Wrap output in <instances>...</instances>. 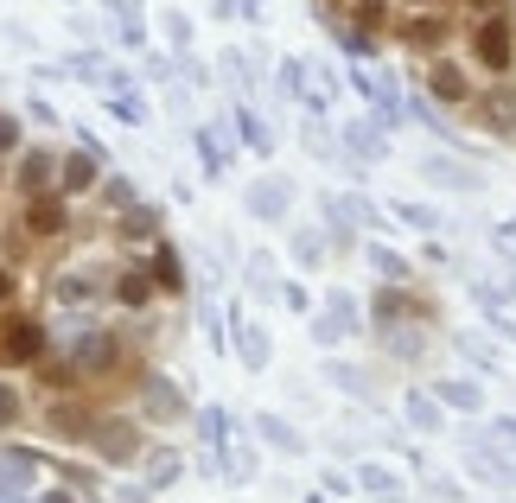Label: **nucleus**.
I'll use <instances>...</instances> for the list:
<instances>
[{
    "label": "nucleus",
    "instance_id": "8",
    "mask_svg": "<svg viewBox=\"0 0 516 503\" xmlns=\"http://www.w3.org/2000/svg\"><path fill=\"white\" fill-rule=\"evenodd\" d=\"M109 281H115V268H102V262L64 268V274H58V306H90V300L109 293Z\"/></svg>",
    "mask_w": 516,
    "mask_h": 503
},
{
    "label": "nucleus",
    "instance_id": "19",
    "mask_svg": "<svg viewBox=\"0 0 516 503\" xmlns=\"http://www.w3.org/2000/svg\"><path fill=\"white\" fill-rule=\"evenodd\" d=\"M160 32H166L172 58H185V51H192V20H185L179 7H166V13H160Z\"/></svg>",
    "mask_w": 516,
    "mask_h": 503
},
{
    "label": "nucleus",
    "instance_id": "11",
    "mask_svg": "<svg viewBox=\"0 0 516 503\" xmlns=\"http://www.w3.org/2000/svg\"><path fill=\"white\" fill-rule=\"evenodd\" d=\"M58 71H64V77H77V83H90V90H102L115 64H109V51H64Z\"/></svg>",
    "mask_w": 516,
    "mask_h": 503
},
{
    "label": "nucleus",
    "instance_id": "2",
    "mask_svg": "<svg viewBox=\"0 0 516 503\" xmlns=\"http://www.w3.org/2000/svg\"><path fill=\"white\" fill-rule=\"evenodd\" d=\"M134 414H141L147 427H179V421H192V395H185L179 376L147 363V370L134 376Z\"/></svg>",
    "mask_w": 516,
    "mask_h": 503
},
{
    "label": "nucleus",
    "instance_id": "5",
    "mask_svg": "<svg viewBox=\"0 0 516 503\" xmlns=\"http://www.w3.org/2000/svg\"><path fill=\"white\" fill-rule=\"evenodd\" d=\"M58 160H64L58 147H20V160H13V172H7V185L20 192V204L58 192Z\"/></svg>",
    "mask_w": 516,
    "mask_h": 503
},
{
    "label": "nucleus",
    "instance_id": "33",
    "mask_svg": "<svg viewBox=\"0 0 516 503\" xmlns=\"http://www.w3.org/2000/svg\"><path fill=\"white\" fill-rule=\"evenodd\" d=\"M64 7H71V0H64Z\"/></svg>",
    "mask_w": 516,
    "mask_h": 503
},
{
    "label": "nucleus",
    "instance_id": "20",
    "mask_svg": "<svg viewBox=\"0 0 516 503\" xmlns=\"http://www.w3.org/2000/svg\"><path fill=\"white\" fill-rule=\"evenodd\" d=\"M236 128H243V141H249L255 153H268V128H262V121H255L249 109H236Z\"/></svg>",
    "mask_w": 516,
    "mask_h": 503
},
{
    "label": "nucleus",
    "instance_id": "21",
    "mask_svg": "<svg viewBox=\"0 0 516 503\" xmlns=\"http://www.w3.org/2000/svg\"><path fill=\"white\" fill-rule=\"evenodd\" d=\"M26 115L39 121V128H58V109H51V96H39V90L26 96Z\"/></svg>",
    "mask_w": 516,
    "mask_h": 503
},
{
    "label": "nucleus",
    "instance_id": "28",
    "mask_svg": "<svg viewBox=\"0 0 516 503\" xmlns=\"http://www.w3.org/2000/svg\"><path fill=\"white\" fill-rule=\"evenodd\" d=\"M262 440H274V446H287V453H294V446H300V440H294V433H287L281 421H274V414H268V421H262Z\"/></svg>",
    "mask_w": 516,
    "mask_h": 503
},
{
    "label": "nucleus",
    "instance_id": "18",
    "mask_svg": "<svg viewBox=\"0 0 516 503\" xmlns=\"http://www.w3.org/2000/svg\"><path fill=\"white\" fill-rule=\"evenodd\" d=\"M192 147H198V160H204V172H211V179H217L223 166H230V153H223L217 128H192Z\"/></svg>",
    "mask_w": 516,
    "mask_h": 503
},
{
    "label": "nucleus",
    "instance_id": "6",
    "mask_svg": "<svg viewBox=\"0 0 516 503\" xmlns=\"http://www.w3.org/2000/svg\"><path fill=\"white\" fill-rule=\"evenodd\" d=\"M20 230H26L32 242H58L64 230H71V198H58V192L26 198V204H20Z\"/></svg>",
    "mask_w": 516,
    "mask_h": 503
},
{
    "label": "nucleus",
    "instance_id": "1",
    "mask_svg": "<svg viewBox=\"0 0 516 503\" xmlns=\"http://www.w3.org/2000/svg\"><path fill=\"white\" fill-rule=\"evenodd\" d=\"M90 459L109 465V472H141L147 459V421L141 414H122V408H102V421L90 427Z\"/></svg>",
    "mask_w": 516,
    "mask_h": 503
},
{
    "label": "nucleus",
    "instance_id": "32",
    "mask_svg": "<svg viewBox=\"0 0 516 503\" xmlns=\"http://www.w3.org/2000/svg\"><path fill=\"white\" fill-rule=\"evenodd\" d=\"M7 172H13V166H7V153H0V185H7Z\"/></svg>",
    "mask_w": 516,
    "mask_h": 503
},
{
    "label": "nucleus",
    "instance_id": "31",
    "mask_svg": "<svg viewBox=\"0 0 516 503\" xmlns=\"http://www.w3.org/2000/svg\"><path fill=\"white\" fill-rule=\"evenodd\" d=\"M230 13H236V0H217V20H230Z\"/></svg>",
    "mask_w": 516,
    "mask_h": 503
},
{
    "label": "nucleus",
    "instance_id": "3",
    "mask_svg": "<svg viewBox=\"0 0 516 503\" xmlns=\"http://www.w3.org/2000/svg\"><path fill=\"white\" fill-rule=\"evenodd\" d=\"M51 357V325L39 312H0V370H39Z\"/></svg>",
    "mask_w": 516,
    "mask_h": 503
},
{
    "label": "nucleus",
    "instance_id": "22",
    "mask_svg": "<svg viewBox=\"0 0 516 503\" xmlns=\"http://www.w3.org/2000/svg\"><path fill=\"white\" fill-rule=\"evenodd\" d=\"M32 503H90V491H77V484H51V491H39Z\"/></svg>",
    "mask_w": 516,
    "mask_h": 503
},
{
    "label": "nucleus",
    "instance_id": "26",
    "mask_svg": "<svg viewBox=\"0 0 516 503\" xmlns=\"http://www.w3.org/2000/svg\"><path fill=\"white\" fill-rule=\"evenodd\" d=\"M370 262H376V268H383V274H389V281H402V274H408V268H402V255H395V249H370Z\"/></svg>",
    "mask_w": 516,
    "mask_h": 503
},
{
    "label": "nucleus",
    "instance_id": "24",
    "mask_svg": "<svg viewBox=\"0 0 516 503\" xmlns=\"http://www.w3.org/2000/svg\"><path fill=\"white\" fill-rule=\"evenodd\" d=\"M13 147H26V141H20V115L0 109V153H13Z\"/></svg>",
    "mask_w": 516,
    "mask_h": 503
},
{
    "label": "nucleus",
    "instance_id": "16",
    "mask_svg": "<svg viewBox=\"0 0 516 503\" xmlns=\"http://www.w3.org/2000/svg\"><path fill=\"white\" fill-rule=\"evenodd\" d=\"M281 198H287L281 179H255L249 185V217H281Z\"/></svg>",
    "mask_w": 516,
    "mask_h": 503
},
{
    "label": "nucleus",
    "instance_id": "12",
    "mask_svg": "<svg viewBox=\"0 0 516 503\" xmlns=\"http://www.w3.org/2000/svg\"><path fill=\"white\" fill-rule=\"evenodd\" d=\"M102 109L122 121V128H147V121H153V109L141 102V83H128V90H102Z\"/></svg>",
    "mask_w": 516,
    "mask_h": 503
},
{
    "label": "nucleus",
    "instance_id": "7",
    "mask_svg": "<svg viewBox=\"0 0 516 503\" xmlns=\"http://www.w3.org/2000/svg\"><path fill=\"white\" fill-rule=\"evenodd\" d=\"M109 300L122 306V312H153V300H160V287H153V274L141 255H128L122 268H115V281H109Z\"/></svg>",
    "mask_w": 516,
    "mask_h": 503
},
{
    "label": "nucleus",
    "instance_id": "27",
    "mask_svg": "<svg viewBox=\"0 0 516 503\" xmlns=\"http://www.w3.org/2000/svg\"><path fill=\"white\" fill-rule=\"evenodd\" d=\"M440 395H446V402H453V408H478V389H472V383H446Z\"/></svg>",
    "mask_w": 516,
    "mask_h": 503
},
{
    "label": "nucleus",
    "instance_id": "13",
    "mask_svg": "<svg viewBox=\"0 0 516 503\" xmlns=\"http://www.w3.org/2000/svg\"><path fill=\"white\" fill-rule=\"evenodd\" d=\"M26 414H32V402H26L20 376L0 370V433H20V427H26Z\"/></svg>",
    "mask_w": 516,
    "mask_h": 503
},
{
    "label": "nucleus",
    "instance_id": "29",
    "mask_svg": "<svg viewBox=\"0 0 516 503\" xmlns=\"http://www.w3.org/2000/svg\"><path fill=\"white\" fill-rule=\"evenodd\" d=\"M7 39L20 45V51H39V32H32V26H7Z\"/></svg>",
    "mask_w": 516,
    "mask_h": 503
},
{
    "label": "nucleus",
    "instance_id": "15",
    "mask_svg": "<svg viewBox=\"0 0 516 503\" xmlns=\"http://www.w3.org/2000/svg\"><path fill=\"white\" fill-rule=\"evenodd\" d=\"M134 198H141V192H134V179H128V172H102V185H96V204H102L109 217H122Z\"/></svg>",
    "mask_w": 516,
    "mask_h": 503
},
{
    "label": "nucleus",
    "instance_id": "9",
    "mask_svg": "<svg viewBox=\"0 0 516 503\" xmlns=\"http://www.w3.org/2000/svg\"><path fill=\"white\" fill-rule=\"evenodd\" d=\"M141 262H147V274H153V287L172 293V300H179V293L192 287V281H185V255H179V242H172V236L147 242V249H141Z\"/></svg>",
    "mask_w": 516,
    "mask_h": 503
},
{
    "label": "nucleus",
    "instance_id": "25",
    "mask_svg": "<svg viewBox=\"0 0 516 503\" xmlns=\"http://www.w3.org/2000/svg\"><path fill=\"white\" fill-rule=\"evenodd\" d=\"M153 491H147V478H134V484H115L109 491V503H147Z\"/></svg>",
    "mask_w": 516,
    "mask_h": 503
},
{
    "label": "nucleus",
    "instance_id": "4",
    "mask_svg": "<svg viewBox=\"0 0 516 503\" xmlns=\"http://www.w3.org/2000/svg\"><path fill=\"white\" fill-rule=\"evenodd\" d=\"M39 427H45V440H58V446H83L90 440V427L102 421V402H90L83 389H71V395H45L39 408Z\"/></svg>",
    "mask_w": 516,
    "mask_h": 503
},
{
    "label": "nucleus",
    "instance_id": "23",
    "mask_svg": "<svg viewBox=\"0 0 516 503\" xmlns=\"http://www.w3.org/2000/svg\"><path fill=\"white\" fill-rule=\"evenodd\" d=\"M198 427H204V440H211V446H223V433H230V421H223L217 408H204V414H198Z\"/></svg>",
    "mask_w": 516,
    "mask_h": 503
},
{
    "label": "nucleus",
    "instance_id": "10",
    "mask_svg": "<svg viewBox=\"0 0 516 503\" xmlns=\"http://www.w3.org/2000/svg\"><path fill=\"white\" fill-rule=\"evenodd\" d=\"M115 236L128 242V249H147V242H160V204H147V198H134L122 217H115Z\"/></svg>",
    "mask_w": 516,
    "mask_h": 503
},
{
    "label": "nucleus",
    "instance_id": "17",
    "mask_svg": "<svg viewBox=\"0 0 516 503\" xmlns=\"http://www.w3.org/2000/svg\"><path fill=\"white\" fill-rule=\"evenodd\" d=\"M230 325H236V344H243V363H249V370H262V363H268V338L255 332V325L243 319V312H236Z\"/></svg>",
    "mask_w": 516,
    "mask_h": 503
},
{
    "label": "nucleus",
    "instance_id": "30",
    "mask_svg": "<svg viewBox=\"0 0 516 503\" xmlns=\"http://www.w3.org/2000/svg\"><path fill=\"white\" fill-rule=\"evenodd\" d=\"M7 300H13V274L0 268V306H7Z\"/></svg>",
    "mask_w": 516,
    "mask_h": 503
},
{
    "label": "nucleus",
    "instance_id": "14",
    "mask_svg": "<svg viewBox=\"0 0 516 503\" xmlns=\"http://www.w3.org/2000/svg\"><path fill=\"white\" fill-rule=\"evenodd\" d=\"M141 478H147V491L160 497L166 484H179V478H185V453H153V446H147V459H141Z\"/></svg>",
    "mask_w": 516,
    "mask_h": 503
}]
</instances>
